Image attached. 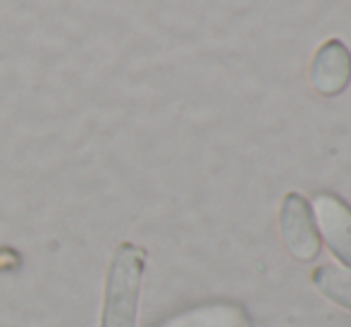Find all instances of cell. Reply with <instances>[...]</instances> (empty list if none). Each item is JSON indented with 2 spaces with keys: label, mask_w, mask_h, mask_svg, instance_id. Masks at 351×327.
Wrapping results in <instances>:
<instances>
[{
  "label": "cell",
  "mask_w": 351,
  "mask_h": 327,
  "mask_svg": "<svg viewBox=\"0 0 351 327\" xmlns=\"http://www.w3.org/2000/svg\"><path fill=\"white\" fill-rule=\"evenodd\" d=\"M311 213L332 254L351 267V208L339 196L318 194Z\"/></svg>",
  "instance_id": "cell-3"
},
{
  "label": "cell",
  "mask_w": 351,
  "mask_h": 327,
  "mask_svg": "<svg viewBox=\"0 0 351 327\" xmlns=\"http://www.w3.org/2000/svg\"><path fill=\"white\" fill-rule=\"evenodd\" d=\"M313 86L323 96H335L347 88L351 79V53L342 41H328L320 46L311 67Z\"/></svg>",
  "instance_id": "cell-4"
},
{
  "label": "cell",
  "mask_w": 351,
  "mask_h": 327,
  "mask_svg": "<svg viewBox=\"0 0 351 327\" xmlns=\"http://www.w3.org/2000/svg\"><path fill=\"white\" fill-rule=\"evenodd\" d=\"M160 327H251V318L237 304H206L172 315Z\"/></svg>",
  "instance_id": "cell-5"
},
{
  "label": "cell",
  "mask_w": 351,
  "mask_h": 327,
  "mask_svg": "<svg viewBox=\"0 0 351 327\" xmlns=\"http://www.w3.org/2000/svg\"><path fill=\"white\" fill-rule=\"evenodd\" d=\"M143 270L146 251L141 246L130 241L117 246L106 275L101 327H136Z\"/></svg>",
  "instance_id": "cell-1"
},
{
  "label": "cell",
  "mask_w": 351,
  "mask_h": 327,
  "mask_svg": "<svg viewBox=\"0 0 351 327\" xmlns=\"http://www.w3.org/2000/svg\"><path fill=\"white\" fill-rule=\"evenodd\" d=\"M313 282L330 301L351 311V270L323 265L313 272Z\"/></svg>",
  "instance_id": "cell-6"
},
{
  "label": "cell",
  "mask_w": 351,
  "mask_h": 327,
  "mask_svg": "<svg viewBox=\"0 0 351 327\" xmlns=\"http://www.w3.org/2000/svg\"><path fill=\"white\" fill-rule=\"evenodd\" d=\"M280 227L285 244L296 261H313L320 254V234L311 206L301 194H287L282 203Z\"/></svg>",
  "instance_id": "cell-2"
}]
</instances>
